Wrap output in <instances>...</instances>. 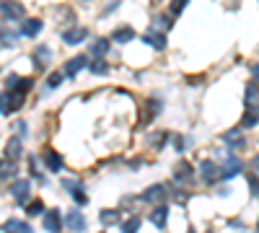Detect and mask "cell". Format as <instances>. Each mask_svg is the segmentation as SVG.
<instances>
[{
    "label": "cell",
    "instance_id": "22",
    "mask_svg": "<svg viewBox=\"0 0 259 233\" xmlns=\"http://www.w3.org/2000/svg\"><path fill=\"white\" fill-rule=\"evenodd\" d=\"M99 218H101L104 225H114L119 215H117V210H101V215H99Z\"/></svg>",
    "mask_w": 259,
    "mask_h": 233
},
{
    "label": "cell",
    "instance_id": "35",
    "mask_svg": "<svg viewBox=\"0 0 259 233\" xmlns=\"http://www.w3.org/2000/svg\"><path fill=\"white\" fill-rule=\"evenodd\" d=\"M153 3H156V0H153Z\"/></svg>",
    "mask_w": 259,
    "mask_h": 233
},
{
    "label": "cell",
    "instance_id": "19",
    "mask_svg": "<svg viewBox=\"0 0 259 233\" xmlns=\"http://www.w3.org/2000/svg\"><path fill=\"white\" fill-rule=\"evenodd\" d=\"M223 140H226V145H231V148H244V137H241L239 130H228V132L223 135Z\"/></svg>",
    "mask_w": 259,
    "mask_h": 233
},
{
    "label": "cell",
    "instance_id": "34",
    "mask_svg": "<svg viewBox=\"0 0 259 233\" xmlns=\"http://www.w3.org/2000/svg\"><path fill=\"white\" fill-rule=\"evenodd\" d=\"M254 168H256V171H259V158H256V161H254Z\"/></svg>",
    "mask_w": 259,
    "mask_h": 233
},
{
    "label": "cell",
    "instance_id": "26",
    "mask_svg": "<svg viewBox=\"0 0 259 233\" xmlns=\"http://www.w3.org/2000/svg\"><path fill=\"white\" fill-rule=\"evenodd\" d=\"M187 3H189V0H174V3H171V16H182V11L187 8Z\"/></svg>",
    "mask_w": 259,
    "mask_h": 233
},
{
    "label": "cell",
    "instance_id": "18",
    "mask_svg": "<svg viewBox=\"0 0 259 233\" xmlns=\"http://www.w3.org/2000/svg\"><path fill=\"white\" fill-rule=\"evenodd\" d=\"M39 31H41V21H39V18L24 21V29H21V34H24V36H36Z\"/></svg>",
    "mask_w": 259,
    "mask_h": 233
},
{
    "label": "cell",
    "instance_id": "2",
    "mask_svg": "<svg viewBox=\"0 0 259 233\" xmlns=\"http://www.w3.org/2000/svg\"><path fill=\"white\" fill-rule=\"evenodd\" d=\"M200 176H202V181L205 184H215L218 181V176H221V171H218V166H215L212 161H200Z\"/></svg>",
    "mask_w": 259,
    "mask_h": 233
},
{
    "label": "cell",
    "instance_id": "3",
    "mask_svg": "<svg viewBox=\"0 0 259 233\" xmlns=\"http://www.w3.org/2000/svg\"><path fill=\"white\" fill-rule=\"evenodd\" d=\"M239 171H241V161L236 158V156H228L223 161V166H221V179H233Z\"/></svg>",
    "mask_w": 259,
    "mask_h": 233
},
{
    "label": "cell",
    "instance_id": "8",
    "mask_svg": "<svg viewBox=\"0 0 259 233\" xmlns=\"http://www.w3.org/2000/svg\"><path fill=\"white\" fill-rule=\"evenodd\" d=\"M65 225H68L73 233H83V230H85V220H83V215H80V213H73V210H70L68 215H65Z\"/></svg>",
    "mask_w": 259,
    "mask_h": 233
},
{
    "label": "cell",
    "instance_id": "7",
    "mask_svg": "<svg viewBox=\"0 0 259 233\" xmlns=\"http://www.w3.org/2000/svg\"><path fill=\"white\" fill-rule=\"evenodd\" d=\"M60 228H62V220H60V210H57V207H52L50 213L45 215V230H50V233H60Z\"/></svg>",
    "mask_w": 259,
    "mask_h": 233
},
{
    "label": "cell",
    "instance_id": "4",
    "mask_svg": "<svg viewBox=\"0 0 259 233\" xmlns=\"http://www.w3.org/2000/svg\"><path fill=\"white\" fill-rule=\"evenodd\" d=\"M163 197H166L163 184H153V187H148L145 192L140 195V202H161Z\"/></svg>",
    "mask_w": 259,
    "mask_h": 233
},
{
    "label": "cell",
    "instance_id": "36",
    "mask_svg": "<svg viewBox=\"0 0 259 233\" xmlns=\"http://www.w3.org/2000/svg\"><path fill=\"white\" fill-rule=\"evenodd\" d=\"M256 233H259V230H256Z\"/></svg>",
    "mask_w": 259,
    "mask_h": 233
},
{
    "label": "cell",
    "instance_id": "23",
    "mask_svg": "<svg viewBox=\"0 0 259 233\" xmlns=\"http://www.w3.org/2000/svg\"><path fill=\"white\" fill-rule=\"evenodd\" d=\"M140 230V218H130L127 223H122V233H138Z\"/></svg>",
    "mask_w": 259,
    "mask_h": 233
},
{
    "label": "cell",
    "instance_id": "28",
    "mask_svg": "<svg viewBox=\"0 0 259 233\" xmlns=\"http://www.w3.org/2000/svg\"><path fill=\"white\" fill-rule=\"evenodd\" d=\"M73 197H75V202H78V205H85V202H89V197H85V192H83L80 187H78V189H73Z\"/></svg>",
    "mask_w": 259,
    "mask_h": 233
},
{
    "label": "cell",
    "instance_id": "13",
    "mask_svg": "<svg viewBox=\"0 0 259 233\" xmlns=\"http://www.w3.org/2000/svg\"><path fill=\"white\" fill-rule=\"evenodd\" d=\"M3 228H6V233H34L31 225H26L24 220H16V218H11Z\"/></svg>",
    "mask_w": 259,
    "mask_h": 233
},
{
    "label": "cell",
    "instance_id": "16",
    "mask_svg": "<svg viewBox=\"0 0 259 233\" xmlns=\"http://www.w3.org/2000/svg\"><path fill=\"white\" fill-rule=\"evenodd\" d=\"M45 166L50 168V171H60V168H62V158L55 153V151H45Z\"/></svg>",
    "mask_w": 259,
    "mask_h": 233
},
{
    "label": "cell",
    "instance_id": "12",
    "mask_svg": "<svg viewBox=\"0 0 259 233\" xmlns=\"http://www.w3.org/2000/svg\"><path fill=\"white\" fill-rule=\"evenodd\" d=\"M106 52H109V39H94V41H91V55H94V60H104Z\"/></svg>",
    "mask_w": 259,
    "mask_h": 233
},
{
    "label": "cell",
    "instance_id": "21",
    "mask_svg": "<svg viewBox=\"0 0 259 233\" xmlns=\"http://www.w3.org/2000/svg\"><path fill=\"white\" fill-rule=\"evenodd\" d=\"M133 36H135V31L130 29V26H122V29L114 31V41H122V44H124V41H130Z\"/></svg>",
    "mask_w": 259,
    "mask_h": 233
},
{
    "label": "cell",
    "instance_id": "10",
    "mask_svg": "<svg viewBox=\"0 0 259 233\" xmlns=\"http://www.w3.org/2000/svg\"><path fill=\"white\" fill-rule=\"evenodd\" d=\"M85 68V57L83 55H78V57H73V60H68V62H65V75H78L80 70Z\"/></svg>",
    "mask_w": 259,
    "mask_h": 233
},
{
    "label": "cell",
    "instance_id": "9",
    "mask_svg": "<svg viewBox=\"0 0 259 233\" xmlns=\"http://www.w3.org/2000/svg\"><path fill=\"white\" fill-rule=\"evenodd\" d=\"M143 39H145V44L156 47V50H163V47H166V36H163L161 31H153V29H150V31L143 34Z\"/></svg>",
    "mask_w": 259,
    "mask_h": 233
},
{
    "label": "cell",
    "instance_id": "11",
    "mask_svg": "<svg viewBox=\"0 0 259 233\" xmlns=\"http://www.w3.org/2000/svg\"><path fill=\"white\" fill-rule=\"evenodd\" d=\"M85 36H89V31H85V29H70V31L62 34V41H65V44H80Z\"/></svg>",
    "mask_w": 259,
    "mask_h": 233
},
{
    "label": "cell",
    "instance_id": "1",
    "mask_svg": "<svg viewBox=\"0 0 259 233\" xmlns=\"http://www.w3.org/2000/svg\"><path fill=\"white\" fill-rule=\"evenodd\" d=\"M29 192H31V181H29V179H16V181L11 184V195L16 197L18 205H26Z\"/></svg>",
    "mask_w": 259,
    "mask_h": 233
},
{
    "label": "cell",
    "instance_id": "5",
    "mask_svg": "<svg viewBox=\"0 0 259 233\" xmlns=\"http://www.w3.org/2000/svg\"><path fill=\"white\" fill-rule=\"evenodd\" d=\"M0 13L6 18H24V6H18L16 0H6V3H0Z\"/></svg>",
    "mask_w": 259,
    "mask_h": 233
},
{
    "label": "cell",
    "instance_id": "32",
    "mask_svg": "<svg viewBox=\"0 0 259 233\" xmlns=\"http://www.w3.org/2000/svg\"><path fill=\"white\" fill-rule=\"evenodd\" d=\"M174 148H177V151H184V140H179V137H174Z\"/></svg>",
    "mask_w": 259,
    "mask_h": 233
},
{
    "label": "cell",
    "instance_id": "29",
    "mask_svg": "<svg viewBox=\"0 0 259 233\" xmlns=\"http://www.w3.org/2000/svg\"><path fill=\"white\" fill-rule=\"evenodd\" d=\"M60 83H62V75H60V73H52L50 80H47V86H50V88H57Z\"/></svg>",
    "mask_w": 259,
    "mask_h": 233
},
{
    "label": "cell",
    "instance_id": "31",
    "mask_svg": "<svg viewBox=\"0 0 259 233\" xmlns=\"http://www.w3.org/2000/svg\"><path fill=\"white\" fill-rule=\"evenodd\" d=\"M0 114H8V96H0Z\"/></svg>",
    "mask_w": 259,
    "mask_h": 233
},
{
    "label": "cell",
    "instance_id": "33",
    "mask_svg": "<svg viewBox=\"0 0 259 233\" xmlns=\"http://www.w3.org/2000/svg\"><path fill=\"white\" fill-rule=\"evenodd\" d=\"M254 78H256V80H259V65H256V68H254Z\"/></svg>",
    "mask_w": 259,
    "mask_h": 233
},
{
    "label": "cell",
    "instance_id": "30",
    "mask_svg": "<svg viewBox=\"0 0 259 233\" xmlns=\"http://www.w3.org/2000/svg\"><path fill=\"white\" fill-rule=\"evenodd\" d=\"M163 137H166L163 132H156V135H153V140H150V145H156V148H161V145H163Z\"/></svg>",
    "mask_w": 259,
    "mask_h": 233
},
{
    "label": "cell",
    "instance_id": "24",
    "mask_svg": "<svg viewBox=\"0 0 259 233\" xmlns=\"http://www.w3.org/2000/svg\"><path fill=\"white\" fill-rule=\"evenodd\" d=\"M26 213H29V215H41V213H45V205H41V200L29 202V205H26Z\"/></svg>",
    "mask_w": 259,
    "mask_h": 233
},
{
    "label": "cell",
    "instance_id": "15",
    "mask_svg": "<svg viewBox=\"0 0 259 233\" xmlns=\"http://www.w3.org/2000/svg\"><path fill=\"white\" fill-rule=\"evenodd\" d=\"M166 218H168V210H166L163 205H158L153 213H150V223H153L156 228H163V225H166Z\"/></svg>",
    "mask_w": 259,
    "mask_h": 233
},
{
    "label": "cell",
    "instance_id": "27",
    "mask_svg": "<svg viewBox=\"0 0 259 233\" xmlns=\"http://www.w3.org/2000/svg\"><path fill=\"white\" fill-rule=\"evenodd\" d=\"M246 181H249V189H251V197H259V179L254 174H249Z\"/></svg>",
    "mask_w": 259,
    "mask_h": 233
},
{
    "label": "cell",
    "instance_id": "25",
    "mask_svg": "<svg viewBox=\"0 0 259 233\" xmlns=\"http://www.w3.org/2000/svg\"><path fill=\"white\" fill-rule=\"evenodd\" d=\"M106 70H109V68H106L104 60H94V62H91V73H94V75H104Z\"/></svg>",
    "mask_w": 259,
    "mask_h": 233
},
{
    "label": "cell",
    "instance_id": "17",
    "mask_svg": "<svg viewBox=\"0 0 259 233\" xmlns=\"http://www.w3.org/2000/svg\"><path fill=\"white\" fill-rule=\"evenodd\" d=\"M16 174V163L11 158H0V181H6Z\"/></svg>",
    "mask_w": 259,
    "mask_h": 233
},
{
    "label": "cell",
    "instance_id": "6",
    "mask_svg": "<svg viewBox=\"0 0 259 233\" xmlns=\"http://www.w3.org/2000/svg\"><path fill=\"white\" fill-rule=\"evenodd\" d=\"M192 176H194V168H192L187 161H179V163L174 166V179H177L179 184H187Z\"/></svg>",
    "mask_w": 259,
    "mask_h": 233
},
{
    "label": "cell",
    "instance_id": "20",
    "mask_svg": "<svg viewBox=\"0 0 259 233\" xmlns=\"http://www.w3.org/2000/svg\"><path fill=\"white\" fill-rule=\"evenodd\" d=\"M8 158L13 161V158H21V137H11V143H8Z\"/></svg>",
    "mask_w": 259,
    "mask_h": 233
},
{
    "label": "cell",
    "instance_id": "14",
    "mask_svg": "<svg viewBox=\"0 0 259 233\" xmlns=\"http://www.w3.org/2000/svg\"><path fill=\"white\" fill-rule=\"evenodd\" d=\"M50 60H52L50 47H36V52H34V65H36V68H47Z\"/></svg>",
    "mask_w": 259,
    "mask_h": 233
}]
</instances>
